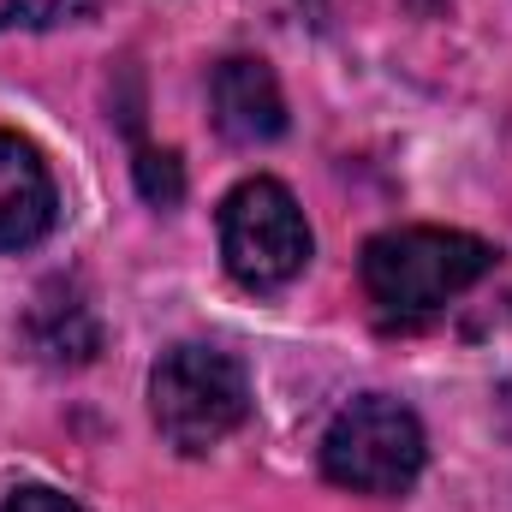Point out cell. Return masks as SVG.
<instances>
[{"label": "cell", "instance_id": "1", "mask_svg": "<svg viewBox=\"0 0 512 512\" xmlns=\"http://www.w3.org/2000/svg\"><path fill=\"white\" fill-rule=\"evenodd\" d=\"M495 268V245L459 227H399L364 245V292L382 316L417 322L471 292Z\"/></svg>", "mask_w": 512, "mask_h": 512}, {"label": "cell", "instance_id": "2", "mask_svg": "<svg viewBox=\"0 0 512 512\" xmlns=\"http://www.w3.org/2000/svg\"><path fill=\"white\" fill-rule=\"evenodd\" d=\"M149 417L167 447L209 453L251 417V376L221 346H173L149 370Z\"/></svg>", "mask_w": 512, "mask_h": 512}, {"label": "cell", "instance_id": "3", "mask_svg": "<svg viewBox=\"0 0 512 512\" xmlns=\"http://www.w3.org/2000/svg\"><path fill=\"white\" fill-rule=\"evenodd\" d=\"M423 453L429 447L417 411L387 393L352 399L322 435V471L352 495H405L423 471Z\"/></svg>", "mask_w": 512, "mask_h": 512}, {"label": "cell", "instance_id": "4", "mask_svg": "<svg viewBox=\"0 0 512 512\" xmlns=\"http://www.w3.org/2000/svg\"><path fill=\"white\" fill-rule=\"evenodd\" d=\"M221 256L245 292H280L310 262V221L280 179H245L221 203Z\"/></svg>", "mask_w": 512, "mask_h": 512}, {"label": "cell", "instance_id": "5", "mask_svg": "<svg viewBox=\"0 0 512 512\" xmlns=\"http://www.w3.org/2000/svg\"><path fill=\"white\" fill-rule=\"evenodd\" d=\"M54 179L30 137L0 131V251H30L54 227Z\"/></svg>", "mask_w": 512, "mask_h": 512}, {"label": "cell", "instance_id": "6", "mask_svg": "<svg viewBox=\"0 0 512 512\" xmlns=\"http://www.w3.org/2000/svg\"><path fill=\"white\" fill-rule=\"evenodd\" d=\"M209 108H215L221 137H233V143H274L286 131V96H280L274 72L251 54H233L215 66Z\"/></svg>", "mask_w": 512, "mask_h": 512}, {"label": "cell", "instance_id": "7", "mask_svg": "<svg viewBox=\"0 0 512 512\" xmlns=\"http://www.w3.org/2000/svg\"><path fill=\"white\" fill-rule=\"evenodd\" d=\"M30 346H36V358H48V364H84V358L96 352V322H90V310H84L78 298L48 292V298H36V310H30Z\"/></svg>", "mask_w": 512, "mask_h": 512}, {"label": "cell", "instance_id": "8", "mask_svg": "<svg viewBox=\"0 0 512 512\" xmlns=\"http://www.w3.org/2000/svg\"><path fill=\"white\" fill-rule=\"evenodd\" d=\"M96 0H0V30H54L72 18H90Z\"/></svg>", "mask_w": 512, "mask_h": 512}, {"label": "cell", "instance_id": "9", "mask_svg": "<svg viewBox=\"0 0 512 512\" xmlns=\"http://www.w3.org/2000/svg\"><path fill=\"white\" fill-rule=\"evenodd\" d=\"M137 191L155 203V209H173L185 197V167L173 149H143L137 155Z\"/></svg>", "mask_w": 512, "mask_h": 512}, {"label": "cell", "instance_id": "10", "mask_svg": "<svg viewBox=\"0 0 512 512\" xmlns=\"http://www.w3.org/2000/svg\"><path fill=\"white\" fill-rule=\"evenodd\" d=\"M0 512H84L78 501H66L60 489H42V483H30V489H12Z\"/></svg>", "mask_w": 512, "mask_h": 512}]
</instances>
